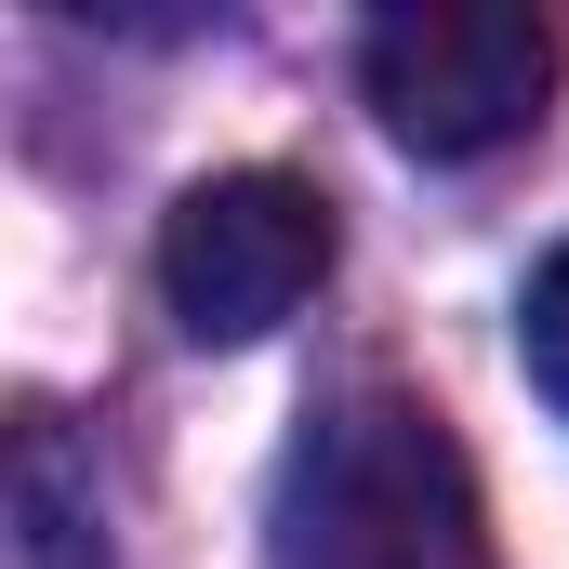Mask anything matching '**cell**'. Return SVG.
<instances>
[{"label": "cell", "mask_w": 569, "mask_h": 569, "mask_svg": "<svg viewBox=\"0 0 569 569\" xmlns=\"http://www.w3.org/2000/svg\"><path fill=\"white\" fill-rule=\"evenodd\" d=\"M517 358H530V385L569 411V239L530 266V291H517Z\"/></svg>", "instance_id": "277c9868"}, {"label": "cell", "mask_w": 569, "mask_h": 569, "mask_svg": "<svg viewBox=\"0 0 569 569\" xmlns=\"http://www.w3.org/2000/svg\"><path fill=\"white\" fill-rule=\"evenodd\" d=\"M331 279V199L305 172H199L159 226V305L186 345H266Z\"/></svg>", "instance_id": "3957f363"}, {"label": "cell", "mask_w": 569, "mask_h": 569, "mask_svg": "<svg viewBox=\"0 0 569 569\" xmlns=\"http://www.w3.org/2000/svg\"><path fill=\"white\" fill-rule=\"evenodd\" d=\"M358 93L411 159H490L543 120L557 27L530 0H398L358 40Z\"/></svg>", "instance_id": "7a4b0ae2"}, {"label": "cell", "mask_w": 569, "mask_h": 569, "mask_svg": "<svg viewBox=\"0 0 569 569\" xmlns=\"http://www.w3.org/2000/svg\"><path fill=\"white\" fill-rule=\"evenodd\" d=\"M266 569H490V503L463 437L411 385H345L279 450Z\"/></svg>", "instance_id": "6da1fadb"}]
</instances>
